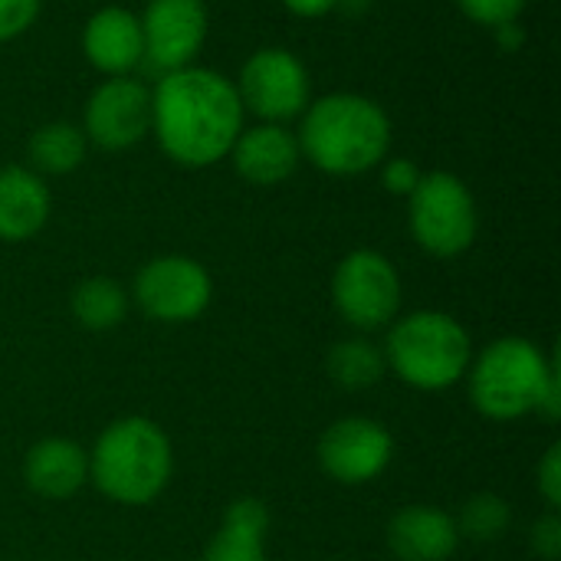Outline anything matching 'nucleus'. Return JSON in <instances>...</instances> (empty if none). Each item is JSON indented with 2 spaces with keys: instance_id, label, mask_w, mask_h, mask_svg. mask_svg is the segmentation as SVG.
<instances>
[{
  "instance_id": "1a4fd4ad",
  "label": "nucleus",
  "mask_w": 561,
  "mask_h": 561,
  "mask_svg": "<svg viewBox=\"0 0 561 561\" xmlns=\"http://www.w3.org/2000/svg\"><path fill=\"white\" fill-rule=\"evenodd\" d=\"M243 108L266 122H286L309 105V72L289 49H256L233 82Z\"/></svg>"
},
{
  "instance_id": "9b49d317",
  "label": "nucleus",
  "mask_w": 561,
  "mask_h": 561,
  "mask_svg": "<svg viewBox=\"0 0 561 561\" xmlns=\"http://www.w3.org/2000/svg\"><path fill=\"white\" fill-rule=\"evenodd\" d=\"M141 62H148L158 76L191 66L207 39L204 0H148V10L141 16Z\"/></svg>"
},
{
  "instance_id": "bb28decb",
  "label": "nucleus",
  "mask_w": 561,
  "mask_h": 561,
  "mask_svg": "<svg viewBox=\"0 0 561 561\" xmlns=\"http://www.w3.org/2000/svg\"><path fill=\"white\" fill-rule=\"evenodd\" d=\"M533 552L539 556V559L546 561H556L561 556V519L559 513L552 510L549 516H542L536 526H533Z\"/></svg>"
},
{
  "instance_id": "39448f33",
  "label": "nucleus",
  "mask_w": 561,
  "mask_h": 561,
  "mask_svg": "<svg viewBox=\"0 0 561 561\" xmlns=\"http://www.w3.org/2000/svg\"><path fill=\"white\" fill-rule=\"evenodd\" d=\"M381 352L388 368L417 391L454 388L473 362L467 329L454 316L434 309L411 312L394 322Z\"/></svg>"
},
{
  "instance_id": "ddd939ff",
  "label": "nucleus",
  "mask_w": 561,
  "mask_h": 561,
  "mask_svg": "<svg viewBox=\"0 0 561 561\" xmlns=\"http://www.w3.org/2000/svg\"><path fill=\"white\" fill-rule=\"evenodd\" d=\"M230 158L243 181L256 187H270V184H283L299 168L302 151H299V138L289 128L276 122H263L237 135Z\"/></svg>"
},
{
  "instance_id": "aec40b11",
  "label": "nucleus",
  "mask_w": 561,
  "mask_h": 561,
  "mask_svg": "<svg viewBox=\"0 0 561 561\" xmlns=\"http://www.w3.org/2000/svg\"><path fill=\"white\" fill-rule=\"evenodd\" d=\"M72 316L82 329L89 332H108L115 325H122V319L128 316V296L125 289L108 279V276H89L72 289Z\"/></svg>"
},
{
  "instance_id": "4468645a",
  "label": "nucleus",
  "mask_w": 561,
  "mask_h": 561,
  "mask_svg": "<svg viewBox=\"0 0 561 561\" xmlns=\"http://www.w3.org/2000/svg\"><path fill=\"white\" fill-rule=\"evenodd\" d=\"M82 49L95 69L108 76H125L145 59L141 20L125 7H105L85 23Z\"/></svg>"
},
{
  "instance_id": "f03ea898",
  "label": "nucleus",
  "mask_w": 561,
  "mask_h": 561,
  "mask_svg": "<svg viewBox=\"0 0 561 561\" xmlns=\"http://www.w3.org/2000/svg\"><path fill=\"white\" fill-rule=\"evenodd\" d=\"M470 401L490 421L561 417L559 358L529 339H496L470 368Z\"/></svg>"
},
{
  "instance_id": "f8f14e48",
  "label": "nucleus",
  "mask_w": 561,
  "mask_h": 561,
  "mask_svg": "<svg viewBox=\"0 0 561 561\" xmlns=\"http://www.w3.org/2000/svg\"><path fill=\"white\" fill-rule=\"evenodd\" d=\"M394 457L391 434L368 417H345L332 424L319 440V467L345 486L378 480Z\"/></svg>"
},
{
  "instance_id": "f257e3e1",
  "label": "nucleus",
  "mask_w": 561,
  "mask_h": 561,
  "mask_svg": "<svg viewBox=\"0 0 561 561\" xmlns=\"http://www.w3.org/2000/svg\"><path fill=\"white\" fill-rule=\"evenodd\" d=\"M243 112L237 85L204 66L164 72L151 92V131L161 151L184 168H207L230 154Z\"/></svg>"
},
{
  "instance_id": "cd10ccee",
  "label": "nucleus",
  "mask_w": 561,
  "mask_h": 561,
  "mask_svg": "<svg viewBox=\"0 0 561 561\" xmlns=\"http://www.w3.org/2000/svg\"><path fill=\"white\" fill-rule=\"evenodd\" d=\"M493 33H496V43H500L506 53H516V49L526 43V30L519 26V20H516V23H503V26H496Z\"/></svg>"
},
{
  "instance_id": "0eeeda50",
  "label": "nucleus",
  "mask_w": 561,
  "mask_h": 561,
  "mask_svg": "<svg viewBox=\"0 0 561 561\" xmlns=\"http://www.w3.org/2000/svg\"><path fill=\"white\" fill-rule=\"evenodd\" d=\"M332 302L348 325L385 329L401 309V276L378 250H352L332 276Z\"/></svg>"
},
{
  "instance_id": "a878e982",
  "label": "nucleus",
  "mask_w": 561,
  "mask_h": 561,
  "mask_svg": "<svg viewBox=\"0 0 561 561\" xmlns=\"http://www.w3.org/2000/svg\"><path fill=\"white\" fill-rule=\"evenodd\" d=\"M417 181H421V168L414 161H408V158H391L381 168V184L398 197H411Z\"/></svg>"
},
{
  "instance_id": "c85d7f7f",
  "label": "nucleus",
  "mask_w": 561,
  "mask_h": 561,
  "mask_svg": "<svg viewBox=\"0 0 561 561\" xmlns=\"http://www.w3.org/2000/svg\"><path fill=\"white\" fill-rule=\"evenodd\" d=\"M296 16H322L339 7V0H283Z\"/></svg>"
},
{
  "instance_id": "6e6552de",
  "label": "nucleus",
  "mask_w": 561,
  "mask_h": 561,
  "mask_svg": "<svg viewBox=\"0 0 561 561\" xmlns=\"http://www.w3.org/2000/svg\"><path fill=\"white\" fill-rule=\"evenodd\" d=\"M214 283L191 256H158L135 276V302L154 322H194L210 306Z\"/></svg>"
},
{
  "instance_id": "f3484780",
  "label": "nucleus",
  "mask_w": 561,
  "mask_h": 561,
  "mask_svg": "<svg viewBox=\"0 0 561 561\" xmlns=\"http://www.w3.org/2000/svg\"><path fill=\"white\" fill-rule=\"evenodd\" d=\"M49 220V191L30 168L10 164L0 171V240L20 243Z\"/></svg>"
},
{
  "instance_id": "412c9836",
  "label": "nucleus",
  "mask_w": 561,
  "mask_h": 561,
  "mask_svg": "<svg viewBox=\"0 0 561 561\" xmlns=\"http://www.w3.org/2000/svg\"><path fill=\"white\" fill-rule=\"evenodd\" d=\"M385 368H388L385 352L378 345H371L368 339H345L329 352V375L335 378V385H342L348 391L378 385Z\"/></svg>"
},
{
  "instance_id": "423d86ee",
  "label": "nucleus",
  "mask_w": 561,
  "mask_h": 561,
  "mask_svg": "<svg viewBox=\"0 0 561 561\" xmlns=\"http://www.w3.org/2000/svg\"><path fill=\"white\" fill-rule=\"evenodd\" d=\"M411 201V233L431 256L450 260L473 247L477 240V201L470 187L450 171L421 174Z\"/></svg>"
},
{
  "instance_id": "b1692460",
  "label": "nucleus",
  "mask_w": 561,
  "mask_h": 561,
  "mask_svg": "<svg viewBox=\"0 0 561 561\" xmlns=\"http://www.w3.org/2000/svg\"><path fill=\"white\" fill-rule=\"evenodd\" d=\"M43 0H0V43L26 33L39 16Z\"/></svg>"
},
{
  "instance_id": "6ab92c4d",
  "label": "nucleus",
  "mask_w": 561,
  "mask_h": 561,
  "mask_svg": "<svg viewBox=\"0 0 561 561\" xmlns=\"http://www.w3.org/2000/svg\"><path fill=\"white\" fill-rule=\"evenodd\" d=\"M85 131L76 128L72 122H49L30 135L26 154L30 164L43 174H69L82 164L85 158Z\"/></svg>"
},
{
  "instance_id": "dca6fc26",
  "label": "nucleus",
  "mask_w": 561,
  "mask_h": 561,
  "mask_svg": "<svg viewBox=\"0 0 561 561\" xmlns=\"http://www.w3.org/2000/svg\"><path fill=\"white\" fill-rule=\"evenodd\" d=\"M26 486L46 500H69L89 480V454L66 437H49L30 447L23 460Z\"/></svg>"
},
{
  "instance_id": "5701e85b",
  "label": "nucleus",
  "mask_w": 561,
  "mask_h": 561,
  "mask_svg": "<svg viewBox=\"0 0 561 561\" xmlns=\"http://www.w3.org/2000/svg\"><path fill=\"white\" fill-rule=\"evenodd\" d=\"M460 10L473 20V23H483V26H503V23H516L526 0H457Z\"/></svg>"
},
{
  "instance_id": "2eb2a0df",
  "label": "nucleus",
  "mask_w": 561,
  "mask_h": 561,
  "mask_svg": "<svg viewBox=\"0 0 561 561\" xmlns=\"http://www.w3.org/2000/svg\"><path fill=\"white\" fill-rule=\"evenodd\" d=\"M457 542V519L437 506H408L388 523V546L401 561H447Z\"/></svg>"
},
{
  "instance_id": "9d476101",
  "label": "nucleus",
  "mask_w": 561,
  "mask_h": 561,
  "mask_svg": "<svg viewBox=\"0 0 561 561\" xmlns=\"http://www.w3.org/2000/svg\"><path fill=\"white\" fill-rule=\"evenodd\" d=\"M85 138L105 151H125L151 131V89L128 76H112L85 102Z\"/></svg>"
},
{
  "instance_id": "393cba45",
  "label": "nucleus",
  "mask_w": 561,
  "mask_h": 561,
  "mask_svg": "<svg viewBox=\"0 0 561 561\" xmlns=\"http://www.w3.org/2000/svg\"><path fill=\"white\" fill-rule=\"evenodd\" d=\"M536 480H539V493L542 500L549 503V510H559L561 506V444H552L536 470Z\"/></svg>"
},
{
  "instance_id": "a211bd4d",
  "label": "nucleus",
  "mask_w": 561,
  "mask_h": 561,
  "mask_svg": "<svg viewBox=\"0 0 561 561\" xmlns=\"http://www.w3.org/2000/svg\"><path fill=\"white\" fill-rule=\"evenodd\" d=\"M270 529V513L260 500H237L217 536L210 539L204 561H266L263 539Z\"/></svg>"
},
{
  "instance_id": "4be33fe9",
  "label": "nucleus",
  "mask_w": 561,
  "mask_h": 561,
  "mask_svg": "<svg viewBox=\"0 0 561 561\" xmlns=\"http://www.w3.org/2000/svg\"><path fill=\"white\" fill-rule=\"evenodd\" d=\"M513 523V513H510V503L496 493H477L463 513H460V523H457V533L473 539V542H496Z\"/></svg>"
},
{
  "instance_id": "7ed1b4c3",
  "label": "nucleus",
  "mask_w": 561,
  "mask_h": 561,
  "mask_svg": "<svg viewBox=\"0 0 561 561\" xmlns=\"http://www.w3.org/2000/svg\"><path fill=\"white\" fill-rule=\"evenodd\" d=\"M391 122L378 102L335 92L306 105L299 151L325 174H365L385 161Z\"/></svg>"
},
{
  "instance_id": "20e7f679",
  "label": "nucleus",
  "mask_w": 561,
  "mask_h": 561,
  "mask_svg": "<svg viewBox=\"0 0 561 561\" xmlns=\"http://www.w3.org/2000/svg\"><path fill=\"white\" fill-rule=\"evenodd\" d=\"M174 454L168 434L148 417H122L102 431L89 457V477L112 503L148 506L171 480Z\"/></svg>"
}]
</instances>
